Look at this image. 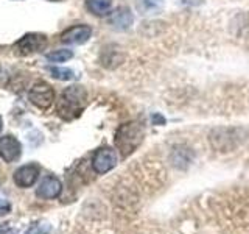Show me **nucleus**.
Masks as SVG:
<instances>
[{"label":"nucleus","mask_w":249,"mask_h":234,"mask_svg":"<svg viewBox=\"0 0 249 234\" xmlns=\"http://www.w3.org/2000/svg\"><path fill=\"white\" fill-rule=\"evenodd\" d=\"M52 231V226L49 223H33L30 225V228L25 231V234H49Z\"/></svg>","instance_id":"nucleus-15"},{"label":"nucleus","mask_w":249,"mask_h":234,"mask_svg":"<svg viewBox=\"0 0 249 234\" xmlns=\"http://www.w3.org/2000/svg\"><path fill=\"white\" fill-rule=\"evenodd\" d=\"M86 6L93 16H107L112 13V0H86Z\"/></svg>","instance_id":"nucleus-11"},{"label":"nucleus","mask_w":249,"mask_h":234,"mask_svg":"<svg viewBox=\"0 0 249 234\" xmlns=\"http://www.w3.org/2000/svg\"><path fill=\"white\" fill-rule=\"evenodd\" d=\"M22 153V145L14 136H3L0 137V158L6 162H14L19 159Z\"/></svg>","instance_id":"nucleus-7"},{"label":"nucleus","mask_w":249,"mask_h":234,"mask_svg":"<svg viewBox=\"0 0 249 234\" xmlns=\"http://www.w3.org/2000/svg\"><path fill=\"white\" fill-rule=\"evenodd\" d=\"M47 45V38L41 33H28L22 36L18 42L14 44V49L19 55H31L41 52Z\"/></svg>","instance_id":"nucleus-4"},{"label":"nucleus","mask_w":249,"mask_h":234,"mask_svg":"<svg viewBox=\"0 0 249 234\" xmlns=\"http://www.w3.org/2000/svg\"><path fill=\"white\" fill-rule=\"evenodd\" d=\"M2 128H3V120H2V117H0V133H2Z\"/></svg>","instance_id":"nucleus-19"},{"label":"nucleus","mask_w":249,"mask_h":234,"mask_svg":"<svg viewBox=\"0 0 249 234\" xmlns=\"http://www.w3.org/2000/svg\"><path fill=\"white\" fill-rule=\"evenodd\" d=\"M132 22H134V16H132L129 8L126 6L115 8V10L109 14V23H111L115 30H120V31L128 30L132 25Z\"/></svg>","instance_id":"nucleus-9"},{"label":"nucleus","mask_w":249,"mask_h":234,"mask_svg":"<svg viewBox=\"0 0 249 234\" xmlns=\"http://www.w3.org/2000/svg\"><path fill=\"white\" fill-rule=\"evenodd\" d=\"M28 100L33 103L35 106L41 108V109H47L53 105L54 100V91L52 89V86L45 81H37L36 84H33V88L28 92Z\"/></svg>","instance_id":"nucleus-3"},{"label":"nucleus","mask_w":249,"mask_h":234,"mask_svg":"<svg viewBox=\"0 0 249 234\" xmlns=\"http://www.w3.org/2000/svg\"><path fill=\"white\" fill-rule=\"evenodd\" d=\"M137 10L140 14L148 16V14H158L163 8V0H137Z\"/></svg>","instance_id":"nucleus-12"},{"label":"nucleus","mask_w":249,"mask_h":234,"mask_svg":"<svg viewBox=\"0 0 249 234\" xmlns=\"http://www.w3.org/2000/svg\"><path fill=\"white\" fill-rule=\"evenodd\" d=\"M151 120H153V125H165V117H162L159 113L153 114Z\"/></svg>","instance_id":"nucleus-16"},{"label":"nucleus","mask_w":249,"mask_h":234,"mask_svg":"<svg viewBox=\"0 0 249 234\" xmlns=\"http://www.w3.org/2000/svg\"><path fill=\"white\" fill-rule=\"evenodd\" d=\"M0 234H16L13 230H8V228H0Z\"/></svg>","instance_id":"nucleus-18"},{"label":"nucleus","mask_w":249,"mask_h":234,"mask_svg":"<svg viewBox=\"0 0 249 234\" xmlns=\"http://www.w3.org/2000/svg\"><path fill=\"white\" fill-rule=\"evenodd\" d=\"M115 164H117V153L114 148L109 147L98 148L92 158V169L100 175L112 170L115 167Z\"/></svg>","instance_id":"nucleus-5"},{"label":"nucleus","mask_w":249,"mask_h":234,"mask_svg":"<svg viewBox=\"0 0 249 234\" xmlns=\"http://www.w3.org/2000/svg\"><path fill=\"white\" fill-rule=\"evenodd\" d=\"M92 35V28L89 25H73L67 28L64 33L61 35V41L64 44L70 45H80L89 41V38Z\"/></svg>","instance_id":"nucleus-6"},{"label":"nucleus","mask_w":249,"mask_h":234,"mask_svg":"<svg viewBox=\"0 0 249 234\" xmlns=\"http://www.w3.org/2000/svg\"><path fill=\"white\" fill-rule=\"evenodd\" d=\"M73 57V52L72 50H67V49H61V50H54L45 55V58L52 61V62H66L70 58Z\"/></svg>","instance_id":"nucleus-13"},{"label":"nucleus","mask_w":249,"mask_h":234,"mask_svg":"<svg viewBox=\"0 0 249 234\" xmlns=\"http://www.w3.org/2000/svg\"><path fill=\"white\" fill-rule=\"evenodd\" d=\"M145 130L142 127V123H139L136 120L122 123L115 131L114 142L117 150H120L123 158H126L131 153H134L137 150V147L142 144L143 140Z\"/></svg>","instance_id":"nucleus-1"},{"label":"nucleus","mask_w":249,"mask_h":234,"mask_svg":"<svg viewBox=\"0 0 249 234\" xmlns=\"http://www.w3.org/2000/svg\"><path fill=\"white\" fill-rule=\"evenodd\" d=\"M50 74H52L53 78H56V80H62V81L73 80V78H75V72L72 69H67V67H50Z\"/></svg>","instance_id":"nucleus-14"},{"label":"nucleus","mask_w":249,"mask_h":234,"mask_svg":"<svg viewBox=\"0 0 249 234\" xmlns=\"http://www.w3.org/2000/svg\"><path fill=\"white\" fill-rule=\"evenodd\" d=\"M62 191V183L56 176H47L42 179V183L39 184L36 195L39 198H44V200H52V198H56L58 195Z\"/></svg>","instance_id":"nucleus-10"},{"label":"nucleus","mask_w":249,"mask_h":234,"mask_svg":"<svg viewBox=\"0 0 249 234\" xmlns=\"http://www.w3.org/2000/svg\"><path fill=\"white\" fill-rule=\"evenodd\" d=\"M37 176H39V167L36 164H27V166H22L14 172L13 179L16 186L30 187L37 181Z\"/></svg>","instance_id":"nucleus-8"},{"label":"nucleus","mask_w":249,"mask_h":234,"mask_svg":"<svg viewBox=\"0 0 249 234\" xmlns=\"http://www.w3.org/2000/svg\"><path fill=\"white\" fill-rule=\"evenodd\" d=\"M86 100H88V92L83 86H69V88L62 92L58 103V113L62 119H73V117L80 116V113L84 109Z\"/></svg>","instance_id":"nucleus-2"},{"label":"nucleus","mask_w":249,"mask_h":234,"mask_svg":"<svg viewBox=\"0 0 249 234\" xmlns=\"http://www.w3.org/2000/svg\"><path fill=\"white\" fill-rule=\"evenodd\" d=\"M10 213V203L0 198V214H8Z\"/></svg>","instance_id":"nucleus-17"}]
</instances>
